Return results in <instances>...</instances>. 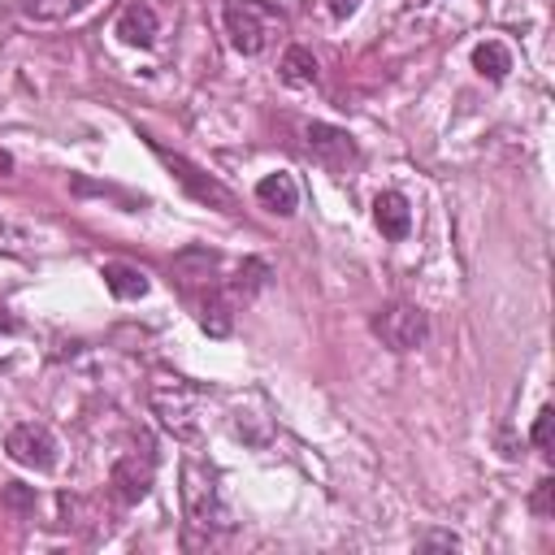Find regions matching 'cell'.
<instances>
[{"label":"cell","mask_w":555,"mask_h":555,"mask_svg":"<svg viewBox=\"0 0 555 555\" xmlns=\"http://www.w3.org/2000/svg\"><path fill=\"white\" fill-rule=\"evenodd\" d=\"M221 17H225L234 52H243V56H260L273 43V35L286 26V17L269 0H225Z\"/></svg>","instance_id":"cell-1"},{"label":"cell","mask_w":555,"mask_h":555,"mask_svg":"<svg viewBox=\"0 0 555 555\" xmlns=\"http://www.w3.org/2000/svg\"><path fill=\"white\" fill-rule=\"evenodd\" d=\"M199 390L191 386V382H182V377H160L156 386H152V412L160 416V425L173 434V438H182V442H191V438H199Z\"/></svg>","instance_id":"cell-2"},{"label":"cell","mask_w":555,"mask_h":555,"mask_svg":"<svg viewBox=\"0 0 555 555\" xmlns=\"http://www.w3.org/2000/svg\"><path fill=\"white\" fill-rule=\"evenodd\" d=\"M182 507H186V520L195 529H225V507L217 499V477L208 464H199L195 455L182 460Z\"/></svg>","instance_id":"cell-3"},{"label":"cell","mask_w":555,"mask_h":555,"mask_svg":"<svg viewBox=\"0 0 555 555\" xmlns=\"http://www.w3.org/2000/svg\"><path fill=\"white\" fill-rule=\"evenodd\" d=\"M373 334L390 347V351H416V347H425V338H429V317L416 308V304H386L377 317H373Z\"/></svg>","instance_id":"cell-4"},{"label":"cell","mask_w":555,"mask_h":555,"mask_svg":"<svg viewBox=\"0 0 555 555\" xmlns=\"http://www.w3.org/2000/svg\"><path fill=\"white\" fill-rule=\"evenodd\" d=\"M56 438L48 425H35V421H22L4 434V455L22 468H35V473H52L56 468Z\"/></svg>","instance_id":"cell-5"},{"label":"cell","mask_w":555,"mask_h":555,"mask_svg":"<svg viewBox=\"0 0 555 555\" xmlns=\"http://www.w3.org/2000/svg\"><path fill=\"white\" fill-rule=\"evenodd\" d=\"M304 143H308V156L334 173H347V165L360 160V147L356 139L343 130V126H330V121H312L304 126Z\"/></svg>","instance_id":"cell-6"},{"label":"cell","mask_w":555,"mask_h":555,"mask_svg":"<svg viewBox=\"0 0 555 555\" xmlns=\"http://www.w3.org/2000/svg\"><path fill=\"white\" fill-rule=\"evenodd\" d=\"M156 156L173 169V178L199 199V204H208V208H221V212H234L238 208V199H234V191H225L217 178H208L199 165H191L186 156H178V152H165V147H156Z\"/></svg>","instance_id":"cell-7"},{"label":"cell","mask_w":555,"mask_h":555,"mask_svg":"<svg viewBox=\"0 0 555 555\" xmlns=\"http://www.w3.org/2000/svg\"><path fill=\"white\" fill-rule=\"evenodd\" d=\"M108 486H113V494L121 499V503H139V499H147V490H152V455L143 451H126L113 468H108Z\"/></svg>","instance_id":"cell-8"},{"label":"cell","mask_w":555,"mask_h":555,"mask_svg":"<svg viewBox=\"0 0 555 555\" xmlns=\"http://www.w3.org/2000/svg\"><path fill=\"white\" fill-rule=\"evenodd\" d=\"M373 221H377L382 238L403 243V238H408V230H412L408 195H399V191H377V195H373Z\"/></svg>","instance_id":"cell-9"},{"label":"cell","mask_w":555,"mask_h":555,"mask_svg":"<svg viewBox=\"0 0 555 555\" xmlns=\"http://www.w3.org/2000/svg\"><path fill=\"white\" fill-rule=\"evenodd\" d=\"M117 35H121L130 48H152V43H156V9L143 4V0L126 4L121 17H117Z\"/></svg>","instance_id":"cell-10"},{"label":"cell","mask_w":555,"mask_h":555,"mask_svg":"<svg viewBox=\"0 0 555 555\" xmlns=\"http://www.w3.org/2000/svg\"><path fill=\"white\" fill-rule=\"evenodd\" d=\"M256 199L269 208V212H278V217H291L295 208H299V186H295V178L291 173H264L260 182H256Z\"/></svg>","instance_id":"cell-11"},{"label":"cell","mask_w":555,"mask_h":555,"mask_svg":"<svg viewBox=\"0 0 555 555\" xmlns=\"http://www.w3.org/2000/svg\"><path fill=\"white\" fill-rule=\"evenodd\" d=\"M199 325H204V334H212V338H225V334H230V325H234V304H230L225 291L208 286V295L199 299Z\"/></svg>","instance_id":"cell-12"},{"label":"cell","mask_w":555,"mask_h":555,"mask_svg":"<svg viewBox=\"0 0 555 555\" xmlns=\"http://www.w3.org/2000/svg\"><path fill=\"white\" fill-rule=\"evenodd\" d=\"M100 273H104V286H108L117 299H143V295H147V273H143V269H134V264L108 260Z\"/></svg>","instance_id":"cell-13"},{"label":"cell","mask_w":555,"mask_h":555,"mask_svg":"<svg viewBox=\"0 0 555 555\" xmlns=\"http://www.w3.org/2000/svg\"><path fill=\"white\" fill-rule=\"evenodd\" d=\"M473 69H477L481 78H490V82H503V78L512 74V52H507L499 39H486V43L473 48Z\"/></svg>","instance_id":"cell-14"},{"label":"cell","mask_w":555,"mask_h":555,"mask_svg":"<svg viewBox=\"0 0 555 555\" xmlns=\"http://www.w3.org/2000/svg\"><path fill=\"white\" fill-rule=\"evenodd\" d=\"M26 22H65L87 9V0H13Z\"/></svg>","instance_id":"cell-15"},{"label":"cell","mask_w":555,"mask_h":555,"mask_svg":"<svg viewBox=\"0 0 555 555\" xmlns=\"http://www.w3.org/2000/svg\"><path fill=\"white\" fill-rule=\"evenodd\" d=\"M282 82L286 87H312L317 82V56L308 48H286L282 52Z\"/></svg>","instance_id":"cell-16"},{"label":"cell","mask_w":555,"mask_h":555,"mask_svg":"<svg viewBox=\"0 0 555 555\" xmlns=\"http://www.w3.org/2000/svg\"><path fill=\"white\" fill-rule=\"evenodd\" d=\"M4 503H9L13 512H22V507H35V490H26L22 481H9V486H4Z\"/></svg>","instance_id":"cell-17"},{"label":"cell","mask_w":555,"mask_h":555,"mask_svg":"<svg viewBox=\"0 0 555 555\" xmlns=\"http://www.w3.org/2000/svg\"><path fill=\"white\" fill-rule=\"evenodd\" d=\"M551 421H555V412H551V408H542V412H538V421H533V447H538V451H546V447H551Z\"/></svg>","instance_id":"cell-18"},{"label":"cell","mask_w":555,"mask_h":555,"mask_svg":"<svg viewBox=\"0 0 555 555\" xmlns=\"http://www.w3.org/2000/svg\"><path fill=\"white\" fill-rule=\"evenodd\" d=\"M416 546H447V551H455V546H460V538H455V533H425Z\"/></svg>","instance_id":"cell-19"},{"label":"cell","mask_w":555,"mask_h":555,"mask_svg":"<svg viewBox=\"0 0 555 555\" xmlns=\"http://www.w3.org/2000/svg\"><path fill=\"white\" fill-rule=\"evenodd\" d=\"M533 512L546 516L551 512V481H538V494H533Z\"/></svg>","instance_id":"cell-20"},{"label":"cell","mask_w":555,"mask_h":555,"mask_svg":"<svg viewBox=\"0 0 555 555\" xmlns=\"http://www.w3.org/2000/svg\"><path fill=\"white\" fill-rule=\"evenodd\" d=\"M356 4H360V0H330V13H334V17H351Z\"/></svg>","instance_id":"cell-21"},{"label":"cell","mask_w":555,"mask_h":555,"mask_svg":"<svg viewBox=\"0 0 555 555\" xmlns=\"http://www.w3.org/2000/svg\"><path fill=\"white\" fill-rule=\"evenodd\" d=\"M13 330H17V321H13V317L0 308V334H13Z\"/></svg>","instance_id":"cell-22"},{"label":"cell","mask_w":555,"mask_h":555,"mask_svg":"<svg viewBox=\"0 0 555 555\" xmlns=\"http://www.w3.org/2000/svg\"><path fill=\"white\" fill-rule=\"evenodd\" d=\"M0 169H4V173H9V169H13V160H9V156H4V152H0Z\"/></svg>","instance_id":"cell-23"}]
</instances>
